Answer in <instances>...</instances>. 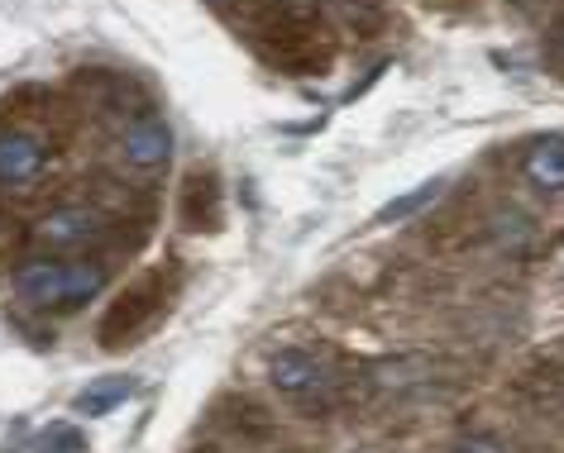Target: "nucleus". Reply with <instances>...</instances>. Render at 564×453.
I'll use <instances>...</instances> for the list:
<instances>
[{"instance_id": "12", "label": "nucleus", "mask_w": 564, "mask_h": 453, "mask_svg": "<svg viewBox=\"0 0 564 453\" xmlns=\"http://www.w3.org/2000/svg\"><path fill=\"white\" fill-rule=\"evenodd\" d=\"M550 58H555V63L564 67V24L555 30V38H550Z\"/></svg>"}, {"instance_id": "7", "label": "nucleus", "mask_w": 564, "mask_h": 453, "mask_svg": "<svg viewBox=\"0 0 564 453\" xmlns=\"http://www.w3.org/2000/svg\"><path fill=\"white\" fill-rule=\"evenodd\" d=\"M521 173L541 191H564V139H535L527 158H521Z\"/></svg>"}, {"instance_id": "8", "label": "nucleus", "mask_w": 564, "mask_h": 453, "mask_svg": "<svg viewBox=\"0 0 564 453\" xmlns=\"http://www.w3.org/2000/svg\"><path fill=\"white\" fill-rule=\"evenodd\" d=\"M130 391H134V382H130V377H106L101 387H87V391L77 396V410H82V416H106V410H110V406H120Z\"/></svg>"}, {"instance_id": "6", "label": "nucleus", "mask_w": 564, "mask_h": 453, "mask_svg": "<svg viewBox=\"0 0 564 453\" xmlns=\"http://www.w3.org/2000/svg\"><path fill=\"white\" fill-rule=\"evenodd\" d=\"M153 301H159V296H153V287H144V291H124L120 301H116V310L106 316V324H101V339H106V344H110V349H120V339H124V334L144 330V320L153 316V310H159Z\"/></svg>"}, {"instance_id": "4", "label": "nucleus", "mask_w": 564, "mask_h": 453, "mask_svg": "<svg viewBox=\"0 0 564 453\" xmlns=\"http://www.w3.org/2000/svg\"><path fill=\"white\" fill-rule=\"evenodd\" d=\"M48 167V144L20 124H0V187H34Z\"/></svg>"}, {"instance_id": "10", "label": "nucleus", "mask_w": 564, "mask_h": 453, "mask_svg": "<svg viewBox=\"0 0 564 453\" xmlns=\"http://www.w3.org/2000/svg\"><path fill=\"white\" fill-rule=\"evenodd\" d=\"M449 453H507V449H502L492 434H469V439H459V444L449 449Z\"/></svg>"}, {"instance_id": "5", "label": "nucleus", "mask_w": 564, "mask_h": 453, "mask_svg": "<svg viewBox=\"0 0 564 453\" xmlns=\"http://www.w3.org/2000/svg\"><path fill=\"white\" fill-rule=\"evenodd\" d=\"M173 158V130L159 115H139L120 130V163L134 173H159Z\"/></svg>"}, {"instance_id": "3", "label": "nucleus", "mask_w": 564, "mask_h": 453, "mask_svg": "<svg viewBox=\"0 0 564 453\" xmlns=\"http://www.w3.org/2000/svg\"><path fill=\"white\" fill-rule=\"evenodd\" d=\"M106 234V216L91 206H58L34 224V244L44 253H82Z\"/></svg>"}, {"instance_id": "1", "label": "nucleus", "mask_w": 564, "mask_h": 453, "mask_svg": "<svg viewBox=\"0 0 564 453\" xmlns=\"http://www.w3.org/2000/svg\"><path fill=\"white\" fill-rule=\"evenodd\" d=\"M106 263L82 253H34L10 273V291L30 310H77L106 291Z\"/></svg>"}, {"instance_id": "2", "label": "nucleus", "mask_w": 564, "mask_h": 453, "mask_svg": "<svg viewBox=\"0 0 564 453\" xmlns=\"http://www.w3.org/2000/svg\"><path fill=\"white\" fill-rule=\"evenodd\" d=\"M268 382H273L278 396H288L292 406L302 410H330L340 401V367H335L330 353L321 349H278L273 358H268Z\"/></svg>"}, {"instance_id": "9", "label": "nucleus", "mask_w": 564, "mask_h": 453, "mask_svg": "<svg viewBox=\"0 0 564 453\" xmlns=\"http://www.w3.org/2000/svg\"><path fill=\"white\" fill-rule=\"evenodd\" d=\"M441 187H445V181H426V187H416L412 196H402V201L383 206V210H378V220H406L412 210H421L426 201H435V196H441Z\"/></svg>"}, {"instance_id": "11", "label": "nucleus", "mask_w": 564, "mask_h": 453, "mask_svg": "<svg viewBox=\"0 0 564 453\" xmlns=\"http://www.w3.org/2000/svg\"><path fill=\"white\" fill-rule=\"evenodd\" d=\"M44 449H67V453H82V434H77V430H48V434H44Z\"/></svg>"}]
</instances>
